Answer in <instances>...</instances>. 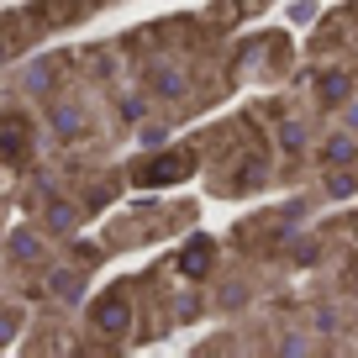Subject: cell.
<instances>
[{
    "mask_svg": "<svg viewBox=\"0 0 358 358\" xmlns=\"http://www.w3.org/2000/svg\"><path fill=\"white\" fill-rule=\"evenodd\" d=\"M90 316H95V327H106V332H122L127 327V301L122 295H106V301H95Z\"/></svg>",
    "mask_w": 358,
    "mask_h": 358,
    "instance_id": "6da1fadb",
    "label": "cell"
},
{
    "mask_svg": "<svg viewBox=\"0 0 358 358\" xmlns=\"http://www.w3.org/2000/svg\"><path fill=\"white\" fill-rule=\"evenodd\" d=\"M27 148V132H22V122H16V116H6V122H0V153L6 158H16Z\"/></svg>",
    "mask_w": 358,
    "mask_h": 358,
    "instance_id": "7a4b0ae2",
    "label": "cell"
},
{
    "mask_svg": "<svg viewBox=\"0 0 358 358\" xmlns=\"http://www.w3.org/2000/svg\"><path fill=\"white\" fill-rule=\"evenodd\" d=\"M206 264H211V248H206V243H195V253H185V274H201Z\"/></svg>",
    "mask_w": 358,
    "mask_h": 358,
    "instance_id": "3957f363",
    "label": "cell"
},
{
    "mask_svg": "<svg viewBox=\"0 0 358 358\" xmlns=\"http://www.w3.org/2000/svg\"><path fill=\"white\" fill-rule=\"evenodd\" d=\"M11 322H16V316H11V311H0V337H6V327H11Z\"/></svg>",
    "mask_w": 358,
    "mask_h": 358,
    "instance_id": "277c9868",
    "label": "cell"
}]
</instances>
